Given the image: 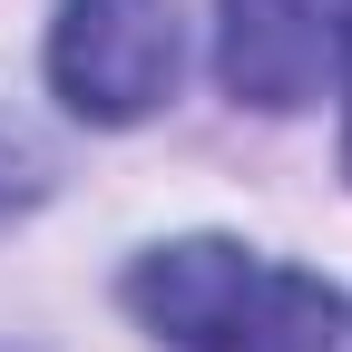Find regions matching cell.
I'll use <instances>...</instances> for the list:
<instances>
[{
    "instance_id": "cell-1",
    "label": "cell",
    "mask_w": 352,
    "mask_h": 352,
    "mask_svg": "<svg viewBox=\"0 0 352 352\" xmlns=\"http://www.w3.org/2000/svg\"><path fill=\"white\" fill-rule=\"evenodd\" d=\"M127 303L157 342H186V352H342V294L323 274L264 264L226 235L138 254Z\"/></svg>"
},
{
    "instance_id": "cell-2",
    "label": "cell",
    "mask_w": 352,
    "mask_h": 352,
    "mask_svg": "<svg viewBox=\"0 0 352 352\" xmlns=\"http://www.w3.org/2000/svg\"><path fill=\"white\" fill-rule=\"evenodd\" d=\"M50 78L88 127H138L176 88V0H69L50 30Z\"/></svg>"
},
{
    "instance_id": "cell-3",
    "label": "cell",
    "mask_w": 352,
    "mask_h": 352,
    "mask_svg": "<svg viewBox=\"0 0 352 352\" xmlns=\"http://www.w3.org/2000/svg\"><path fill=\"white\" fill-rule=\"evenodd\" d=\"M215 10H226L215 69H226L235 98H254V108H303V98L323 88L342 0H215Z\"/></svg>"
},
{
    "instance_id": "cell-4",
    "label": "cell",
    "mask_w": 352,
    "mask_h": 352,
    "mask_svg": "<svg viewBox=\"0 0 352 352\" xmlns=\"http://www.w3.org/2000/svg\"><path fill=\"white\" fill-rule=\"evenodd\" d=\"M39 186H50V166H39L20 138H0V226H10V215H30V206H39Z\"/></svg>"
},
{
    "instance_id": "cell-5",
    "label": "cell",
    "mask_w": 352,
    "mask_h": 352,
    "mask_svg": "<svg viewBox=\"0 0 352 352\" xmlns=\"http://www.w3.org/2000/svg\"><path fill=\"white\" fill-rule=\"evenodd\" d=\"M342 39H352V10H342ZM342 166H352V138H342Z\"/></svg>"
}]
</instances>
